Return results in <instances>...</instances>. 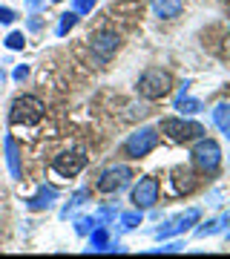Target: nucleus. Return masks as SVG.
I'll return each mask as SVG.
<instances>
[{
  "instance_id": "obj_7",
  "label": "nucleus",
  "mask_w": 230,
  "mask_h": 259,
  "mask_svg": "<svg viewBox=\"0 0 230 259\" xmlns=\"http://www.w3.org/2000/svg\"><path fill=\"white\" fill-rule=\"evenodd\" d=\"M129 179H132V170H129L127 164H115V167H107L101 176H98L95 187H98L101 193H115V190H121V187L127 185Z\"/></svg>"
},
{
  "instance_id": "obj_22",
  "label": "nucleus",
  "mask_w": 230,
  "mask_h": 259,
  "mask_svg": "<svg viewBox=\"0 0 230 259\" xmlns=\"http://www.w3.org/2000/svg\"><path fill=\"white\" fill-rule=\"evenodd\" d=\"M3 44H6V47H9L12 52H18V49H23V47H26V37H23V32H9Z\"/></svg>"
},
{
  "instance_id": "obj_24",
  "label": "nucleus",
  "mask_w": 230,
  "mask_h": 259,
  "mask_svg": "<svg viewBox=\"0 0 230 259\" xmlns=\"http://www.w3.org/2000/svg\"><path fill=\"white\" fill-rule=\"evenodd\" d=\"M15 20H18V12L9 9V6H0V26H9Z\"/></svg>"
},
{
  "instance_id": "obj_13",
  "label": "nucleus",
  "mask_w": 230,
  "mask_h": 259,
  "mask_svg": "<svg viewBox=\"0 0 230 259\" xmlns=\"http://www.w3.org/2000/svg\"><path fill=\"white\" fill-rule=\"evenodd\" d=\"M110 245V231H107V225H95L89 231V253H104Z\"/></svg>"
},
{
  "instance_id": "obj_19",
  "label": "nucleus",
  "mask_w": 230,
  "mask_h": 259,
  "mask_svg": "<svg viewBox=\"0 0 230 259\" xmlns=\"http://www.w3.org/2000/svg\"><path fill=\"white\" fill-rule=\"evenodd\" d=\"M78 18H81V15H78L75 9H72V12H64V15H61V20H58V26H55V35H58V37H64L69 29H75Z\"/></svg>"
},
{
  "instance_id": "obj_14",
  "label": "nucleus",
  "mask_w": 230,
  "mask_h": 259,
  "mask_svg": "<svg viewBox=\"0 0 230 259\" xmlns=\"http://www.w3.org/2000/svg\"><path fill=\"white\" fill-rule=\"evenodd\" d=\"M181 9H184L181 0H153V12H156V18H164V20L178 18Z\"/></svg>"
},
{
  "instance_id": "obj_23",
  "label": "nucleus",
  "mask_w": 230,
  "mask_h": 259,
  "mask_svg": "<svg viewBox=\"0 0 230 259\" xmlns=\"http://www.w3.org/2000/svg\"><path fill=\"white\" fill-rule=\"evenodd\" d=\"M115 216H118V207H101V210L95 213V219H98V222H101V225L112 222Z\"/></svg>"
},
{
  "instance_id": "obj_30",
  "label": "nucleus",
  "mask_w": 230,
  "mask_h": 259,
  "mask_svg": "<svg viewBox=\"0 0 230 259\" xmlns=\"http://www.w3.org/2000/svg\"><path fill=\"white\" fill-rule=\"evenodd\" d=\"M224 52H227V55H230V44H227V47H224Z\"/></svg>"
},
{
  "instance_id": "obj_25",
  "label": "nucleus",
  "mask_w": 230,
  "mask_h": 259,
  "mask_svg": "<svg viewBox=\"0 0 230 259\" xmlns=\"http://www.w3.org/2000/svg\"><path fill=\"white\" fill-rule=\"evenodd\" d=\"M95 3H98V0H72V6H75V12H78V15L92 12V9H95Z\"/></svg>"
},
{
  "instance_id": "obj_1",
  "label": "nucleus",
  "mask_w": 230,
  "mask_h": 259,
  "mask_svg": "<svg viewBox=\"0 0 230 259\" xmlns=\"http://www.w3.org/2000/svg\"><path fill=\"white\" fill-rule=\"evenodd\" d=\"M170 90H173V75L167 69H161V66H150L147 72L138 78V93L144 98H150V101L170 95Z\"/></svg>"
},
{
  "instance_id": "obj_11",
  "label": "nucleus",
  "mask_w": 230,
  "mask_h": 259,
  "mask_svg": "<svg viewBox=\"0 0 230 259\" xmlns=\"http://www.w3.org/2000/svg\"><path fill=\"white\" fill-rule=\"evenodd\" d=\"M58 187H52V185H40L37 187V193L35 196H29L26 199V207L29 210H49V207H55V202H58Z\"/></svg>"
},
{
  "instance_id": "obj_6",
  "label": "nucleus",
  "mask_w": 230,
  "mask_h": 259,
  "mask_svg": "<svg viewBox=\"0 0 230 259\" xmlns=\"http://www.w3.org/2000/svg\"><path fill=\"white\" fill-rule=\"evenodd\" d=\"M199 219H202V210H199V207H190V210H184L181 216H175V219H170L167 225H161V228L156 231V239L181 236V233H187L193 225H199Z\"/></svg>"
},
{
  "instance_id": "obj_31",
  "label": "nucleus",
  "mask_w": 230,
  "mask_h": 259,
  "mask_svg": "<svg viewBox=\"0 0 230 259\" xmlns=\"http://www.w3.org/2000/svg\"><path fill=\"white\" fill-rule=\"evenodd\" d=\"M49 3H61V0H49Z\"/></svg>"
},
{
  "instance_id": "obj_12",
  "label": "nucleus",
  "mask_w": 230,
  "mask_h": 259,
  "mask_svg": "<svg viewBox=\"0 0 230 259\" xmlns=\"http://www.w3.org/2000/svg\"><path fill=\"white\" fill-rule=\"evenodd\" d=\"M3 147H6V164H9L12 179L20 182V179H23V167H20V150H18V144H15L12 136H6V139H3Z\"/></svg>"
},
{
  "instance_id": "obj_15",
  "label": "nucleus",
  "mask_w": 230,
  "mask_h": 259,
  "mask_svg": "<svg viewBox=\"0 0 230 259\" xmlns=\"http://www.w3.org/2000/svg\"><path fill=\"white\" fill-rule=\"evenodd\" d=\"M213 121H216V127L224 133V139L230 141V104H216V107H213Z\"/></svg>"
},
{
  "instance_id": "obj_9",
  "label": "nucleus",
  "mask_w": 230,
  "mask_h": 259,
  "mask_svg": "<svg viewBox=\"0 0 230 259\" xmlns=\"http://www.w3.org/2000/svg\"><path fill=\"white\" fill-rule=\"evenodd\" d=\"M83 167H86V156H83V153H61V156H55V161H52V170L64 179H75Z\"/></svg>"
},
{
  "instance_id": "obj_17",
  "label": "nucleus",
  "mask_w": 230,
  "mask_h": 259,
  "mask_svg": "<svg viewBox=\"0 0 230 259\" xmlns=\"http://www.w3.org/2000/svg\"><path fill=\"white\" fill-rule=\"evenodd\" d=\"M175 110L181 112V115H193V112H202V101H196V98H187V95H178L175 98Z\"/></svg>"
},
{
  "instance_id": "obj_10",
  "label": "nucleus",
  "mask_w": 230,
  "mask_h": 259,
  "mask_svg": "<svg viewBox=\"0 0 230 259\" xmlns=\"http://www.w3.org/2000/svg\"><path fill=\"white\" fill-rule=\"evenodd\" d=\"M121 44V37L115 35V32H110V29H104V32H95V35L89 37V47L92 52L101 58V61H107V58L115 55V49H118Z\"/></svg>"
},
{
  "instance_id": "obj_8",
  "label": "nucleus",
  "mask_w": 230,
  "mask_h": 259,
  "mask_svg": "<svg viewBox=\"0 0 230 259\" xmlns=\"http://www.w3.org/2000/svg\"><path fill=\"white\" fill-rule=\"evenodd\" d=\"M156 202H158V179L156 176L138 179V185L132 187V204L138 210H144V207H153Z\"/></svg>"
},
{
  "instance_id": "obj_16",
  "label": "nucleus",
  "mask_w": 230,
  "mask_h": 259,
  "mask_svg": "<svg viewBox=\"0 0 230 259\" xmlns=\"http://www.w3.org/2000/svg\"><path fill=\"white\" fill-rule=\"evenodd\" d=\"M227 225H230V213H224V216H219V219H210L207 225H202V228H196V236H199V239H204V236H210V233L224 231Z\"/></svg>"
},
{
  "instance_id": "obj_21",
  "label": "nucleus",
  "mask_w": 230,
  "mask_h": 259,
  "mask_svg": "<svg viewBox=\"0 0 230 259\" xmlns=\"http://www.w3.org/2000/svg\"><path fill=\"white\" fill-rule=\"evenodd\" d=\"M95 225H101L95 219V213H92V216H81V219H75V233H78V236H89V231Z\"/></svg>"
},
{
  "instance_id": "obj_2",
  "label": "nucleus",
  "mask_w": 230,
  "mask_h": 259,
  "mask_svg": "<svg viewBox=\"0 0 230 259\" xmlns=\"http://www.w3.org/2000/svg\"><path fill=\"white\" fill-rule=\"evenodd\" d=\"M43 101L40 98H35V95H20V98H15L12 101V110H9V124H15V127H32V124H37V121L43 118Z\"/></svg>"
},
{
  "instance_id": "obj_27",
  "label": "nucleus",
  "mask_w": 230,
  "mask_h": 259,
  "mask_svg": "<svg viewBox=\"0 0 230 259\" xmlns=\"http://www.w3.org/2000/svg\"><path fill=\"white\" fill-rule=\"evenodd\" d=\"M181 248H184L181 242H170V245H161V248H153L150 253H178Z\"/></svg>"
},
{
  "instance_id": "obj_28",
  "label": "nucleus",
  "mask_w": 230,
  "mask_h": 259,
  "mask_svg": "<svg viewBox=\"0 0 230 259\" xmlns=\"http://www.w3.org/2000/svg\"><path fill=\"white\" fill-rule=\"evenodd\" d=\"M12 78H15V81H26V78H29V66H26V64L15 66V72H12Z\"/></svg>"
},
{
  "instance_id": "obj_26",
  "label": "nucleus",
  "mask_w": 230,
  "mask_h": 259,
  "mask_svg": "<svg viewBox=\"0 0 230 259\" xmlns=\"http://www.w3.org/2000/svg\"><path fill=\"white\" fill-rule=\"evenodd\" d=\"M26 29H29V32H40V29H43V20H40V15H37V12H32V15H29Z\"/></svg>"
},
{
  "instance_id": "obj_29",
  "label": "nucleus",
  "mask_w": 230,
  "mask_h": 259,
  "mask_svg": "<svg viewBox=\"0 0 230 259\" xmlns=\"http://www.w3.org/2000/svg\"><path fill=\"white\" fill-rule=\"evenodd\" d=\"M23 3H26L29 12H40V9L46 6V0H23Z\"/></svg>"
},
{
  "instance_id": "obj_4",
  "label": "nucleus",
  "mask_w": 230,
  "mask_h": 259,
  "mask_svg": "<svg viewBox=\"0 0 230 259\" xmlns=\"http://www.w3.org/2000/svg\"><path fill=\"white\" fill-rule=\"evenodd\" d=\"M158 133H164L167 139L173 141H196L204 136V127L199 121H184V118H161L158 124Z\"/></svg>"
},
{
  "instance_id": "obj_3",
  "label": "nucleus",
  "mask_w": 230,
  "mask_h": 259,
  "mask_svg": "<svg viewBox=\"0 0 230 259\" xmlns=\"http://www.w3.org/2000/svg\"><path fill=\"white\" fill-rule=\"evenodd\" d=\"M193 164H196V170L199 173H216L219 170V164H221V150H219V144L213 139H196V147H193Z\"/></svg>"
},
{
  "instance_id": "obj_18",
  "label": "nucleus",
  "mask_w": 230,
  "mask_h": 259,
  "mask_svg": "<svg viewBox=\"0 0 230 259\" xmlns=\"http://www.w3.org/2000/svg\"><path fill=\"white\" fill-rule=\"evenodd\" d=\"M86 199H89V190H78V193H75L69 202H66L64 210H61V219H69V216H72L78 207H81V204H86Z\"/></svg>"
},
{
  "instance_id": "obj_20",
  "label": "nucleus",
  "mask_w": 230,
  "mask_h": 259,
  "mask_svg": "<svg viewBox=\"0 0 230 259\" xmlns=\"http://www.w3.org/2000/svg\"><path fill=\"white\" fill-rule=\"evenodd\" d=\"M144 222V216H141V210H129V213H121V228H124V231H135L138 225Z\"/></svg>"
},
{
  "instance_id": "obj_5",
  "label": "nucleus",
  "mask_w": 230,
  "mask_h": 259,
  "mask_svg": "<svg viewBox=\"0 0 230 259\" xmlns=\"http://www.w3.org/2000/svg\"><path fill=\"white\" fill-rule=\"evenodd\" d=\"M158 147V130L156 127H141L124 141V156L127 158H144Z\"/></svg>"
}]
</instances>
